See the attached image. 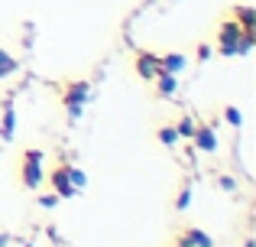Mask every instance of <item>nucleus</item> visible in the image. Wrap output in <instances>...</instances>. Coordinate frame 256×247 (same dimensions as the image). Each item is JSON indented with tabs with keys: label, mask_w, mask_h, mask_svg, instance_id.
<instances>
[{
	"label": "nucleus",
	"mask_w": 256,
	"mask_h": 247,
	"mask_svg": "<svg viewBox=\"0 0 256 247\" xmlns=\"http://www.w3.org/2000/svg\"><path fill=\"white\" fill-rule=\"evenodd\" d=\"M46 153L42 150H23L20 153V182L26 189H39L46 179Z\"/></svg>",
	"instance_id": "f257e3e1"
},
{
	"label": "nucleus",
	"mask_w": 256,
	"mask_h": 247,
	"mask_svg": "<svg viewBox=\"0 0 256 247\" xmlns=\"http://www.w3.org/2000/svg\"><path fill=\"white\" fill-rule=\"evenodd\" d=\"M240 36H244V26L230 17L218 30V52H220V56H227V59H230V56H240Z\"/></svg>",
	"instance_id": "f03ea898"
},
{
	"label": "nucleus",
	"mask_w": 256,
	"mask_h": 247,
	"mask_svg": "<svg viewBox=\"0 0 256 247\" xmlns=\"http://www.w3.org/2000/svg\"><path fill=\"white\" fill-rule=\"evenodd\" d=\"M68 166H72V163H65V159H62V163H58L56 169L49 172V182H52V189H56V195H58V198H72V195H78V189L72 185Z\"/></svg>",
	"instance_id": "7ed1b4c3"
},
{
	"label": "nucleus",
	"mask_w": 256,
	"mask_h": 247,
	"mask_svg": "<svg viewBox=\"0 0 256 247\" xmlns=\"http://www.w3.org/2000/svg\"><path fill=\"white\" fill-rule=\"evenodd\" d=\"M192 140H194V150H201V153H214V150H218V133H214V127H211V124L194 127Z\"/></svg>",
	"instance_id": "20e7f679"
},
{
	"label": "nucleus",
	"mask_w": 256,
	"mask_h": 247,
	"mask_svg": "<svg viewBox=\"0 0 256 247\" xmlns=\"http://www.w3.org/2000/svg\"><path fill=\"white\" fill-rule=\"evenodd\" d=\"M136 75L143 78V82H152V78L159 75V56H152V52H136Z\"/></svg>",
	"instance_id": "39448f33"
},
{
	"label": "nucleus",
	"mask_w": 256,
	"mask_h": 247,
	"mask_svg": "<svg viewBox=\"0 0 256 247\" xmlns=\"http://www.w3.org/2000/svg\"><path fill=\"white\" fill-rule=\"evenodd\" d=\"M88 98H91V82H68L62 91L65 104H84Z\"/></svg>",
	"instance_id": "423d86ee"
},
{
	"label": "nucleus",
	"mask_w": 256,
	"mask_h": 247,
	"mask_svg": "<svg viewBox=\"0 0 256 247\" xmlns=\"http://www.w3.org/2000/svg\"><path fill=\"white\" fill-rule=\"evenodd\" d=\"M13 133H16V111H13V98H6L0 111V140H13Z\"/></svg>",
	"instance_id": "0eeeda50"
},
{
	"label": "nucleus",
	"mask_w": 256,
	"mask_h": 247,
	"mask_svg": "<svg viewBox=\"0 0 256 247\" xmlns=\"http://www.w3.org/2000/svg\"><path fill=\"white\" fill-rule=\"evenodd\" d=\"M178 244H185V247H214V237L204 234L201 228H182Z\"/></svg>",
	"instance_id": "6e6552de"
},
{
	"label": "nucleus",
	"mask_w": 256,
	"mask_h": 247,
	"mask_svg": "<svg viewBox=\"0 0 256 247\" xmlns=\"http://www.w3.org/2000/svg\"><path fill=\"white\" fill-rule=\"evenodd\" d=\"M152 85H156L159 98H175V95H178V75H169V72H159V75L152 78Z\"/></svg>",
	"instance_id": "1a4fd4ad"
},
{
	"label": "nucleus",
	"mask_w": 256,
	"mask_h": 247,
	"mask_svg": "<svg viewBox=\"0 0 256 247\" xmlns=\"http://www.w3.org/2000/svg\"><path fill=\"white\" fill-rule=\"evenodd\" d=\"M188 65V59L182 52H169V56H159V72H169V75H182Z\"/></svg>",
	"instance_id": "9d476101"
},
{
	"label": "nucleus",
	"mask_w": 256,
	"mask_h": 247,
	"mask_svg": "<svg viewBox=\"0 0 256 247\" xmlns=\"http://www.w3.org/2000/svg\"><path fill=\"white\" fill-rule=\"evenodd\" d=\"M234 20H237L244 30H253L256 26V10L253 7H237V10H234Z\"/></svg>",
	"instance_id": "9b49d317"
},
{
	"label": "nucleus",
	"mask_w": 256,
	"mask_h": 247,
	"mask_svg": "<svg viewBox=\"0 0 256 247\" xmlns=\"http://www.w3.org/2000/svg\"><path fill=\"white\" fill-rule=\"evenodd\" d=\"M20 69V62L10 56L6 49H0V78H6V75H13V72Z\"/></svg>",
	"instance_id": "f8f14e48"
},
{
	"label": "nucleus",
	"mask_w": 256,
	"mask_h": 247,
	"mask_svg": "<svg viewBox=\"0 0 256 247\" xmlns=\"http://www.w3.org/2000/svg\"><path fill=\"white\" fill-rule=\"evenodd\" d=\"M156 140L162 146H175L182 137H178V130H175V127H159V130H156Z\"/></svg>",
	"instance_id": "ddd939ff"
},
{
	"label": "nucleus",
	"mask_w": 256,
	"mask_h": 247,
	"mask_svg": "<svg viewBox=\"0 0 256 247\" xmlns=\"http://www.w3.org/2000/svg\"><path fill=\"white\" fill-rule=\"evenodd\" d=\"M68 176H72V185H75L78 192H82L84 185H88V176H84L82 169H78V166H68Z\"/></svg>",
	"instance_id": "4468645a"
},
{
	"label": "nucleus",
	"mask_w": 256,
	"mask_h": 247,
	"mask_svg": "<svg viewBox=\"0 0 256 247\" xmlns=\"http://www.w3.org/2000/svg\"><path fill=\"white\" fill-rule=\"evenodd\" d=\"M188 205H192V185H182L178 198H175V208H178V211H185Z\"/></svg>",
	"instance_id": "2eb2a0df"
},
{
	"label": "nucleus",
	"mask_w": 256,
	"mask_h": 247,
	"mask_svg": "<svg viewBox=\"0 0 256 247\" xmlns=\"http://www.w3.org/2000/svg\"><path fill=\"white\" fill-rule=\"evenodd\" d=\"M194 127H198V124H194L192 117H182V121H178V127H175V130H178V137H188V140H192Z\"/></svg>",
	"instance_id": "dca6fc26"
},
{
	"label": "nucleus",
	"mask_w": 256,
	"mask_h": 247,
	"mask_svg": "<svg viewBox=\"0 0 256 247\" xmlns=\"http://www.w3.org/2000/svg\"><path fill=\"white\" fill-rule=\"evenodd\" d=\"M224 121L230 124V127H240V124H244V117H240L237 108H224Z\"/></svg>",
	"instance_id": "f3484780"
},
{
	"label": "nucleus",
	"mask_w": 256,
	"mask_h": 247,
	"mask_svg": "<svg viewBox=\"0 0 256 247\" xmlns=\"http://www.w3.org/2000/svg\"><path fill=\"white\" fill-rule=\"evenodd\" d=\"M39 205H42V208H56L58 195H56V192H52V195H39Z\"/></svg>",
	"instance_id": "a211bd4d"
},
{
	"label": "nucleus",
	"mask_w": 256,
	"mask_h": 247,
	"mask_svg": "<svg viewBox=\"0 0 256 247\" xmlns=\"http://www.w3.org/2000/svg\"><path fill=\"white\" fill-rule=\"evenodd\" d=\"M218 185H220L224 192H237V182H234L230 176H220V179H218Z\"/></svg>",
	"instance_id": "6ab92c4d"
},
{
	"label": "nucleus",
	"mask_w": 256,
	"mask_h": 247,
	"mask_svg": "<svg viewBox=\"0 0 256 247\" xmlns=\"http://www.w3.org/2000/svg\"><path fill=\"white\" fill-rule=\"evenodd\" d=\"M65 108H68V121H78L82 111H84V104H65Z\"/></svg>",
	"instance_id": "aec40b11"
},
{
	"label": "nucleus",
	"mask_w": 256,
	"mask_h": 247,
	"mask_svg": "<svg viewBox=\"0 0 256 247\" xmlns=\"http://www.w3.org/2000/svg\"><path fill=\"white\" fill-rule=\"evenodd\" d=\"M198 59H201V62H208V59H211V46L201 43V46H198Z\"/></svg>",
	"instance_id": "412c9836"
},
{
	"label": "nucleus",
	"mask_w": 256,
	"mask_h": 247,
	"mask_svg": "<svg viewBox=\"0 0 256 247\" xmlns=\"http://www.w3.org/2000/svg\"><path fill=\"white\" fill-rule=\"evenodd\" d=\"M0 247H6V234H0Z\"/></svg>",
	"instance_id": "4be33fe9"
},
{
	"label": "nucleus",
	"mask_w": 256,
	"mask_h": 247,
	"mask_svg": "<svg viewBox=\"0 0 256 247\" xmlns=\"http://www.w3.org/2000/svg\"><path fill=\"white\" fill-rule=\"evenodd\" d=\"M244 247H253V241H246V244H244Z\"/></svg>",
	"instance_id": "5701e85b"
}]
</instances>
